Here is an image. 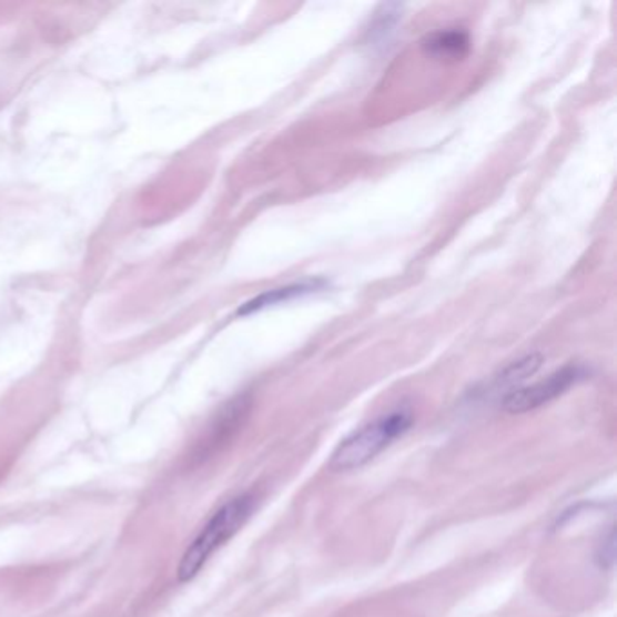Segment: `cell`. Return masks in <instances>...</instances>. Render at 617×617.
<instances>
[{
  "mask_svg": "<svg viewBox=\"0 0 617 617\" xmlns=\"http://www.w3.org/2000/svg\"><path fill=\"white\" fill-rule=\"evenodd\" d=\"M544 364V355L542 353H529L525 357L518 358L515 363L502 370L500 375L496 377V386L513 387L524 383L527 378L533 377L534 373L538 372L539 367ZM510 390V392H513Z\"/></svg>",
  "mask_w": 617,
  "mask_h": 617,
  "instance_id": "6",
  "label": "cell"
},
{
  "mask_svg": "<svg viewBox=\"0 0 617 617\" xmlns=\"http://www.w3.org/2000/svg\"><path fill=\"white\" fill-rule=\"evenodd\" d=\"M255 498L252 495L235 496L221 505L220 509L206 519V524L198 530L191 544L186 545L176 568L180 584H189L203 570L209 559L229 544L241 527L249 522L254 513Z\"/></svg>",
  "mask_w": 617,
  "mask_h": 617,
  "instance_id": "1",
  "label": "cell"
},
{
  "mask_svg": "<svg viewBox=\"0 0 617 617\" xmlns=\"http://www.w3.org/2000/svg\"><path fill=\"white\" fill-rule=\"evenodd\" d=\"M424 48L436 59L461 60L469 50V39L462 31H438L427 37Z\"/></svg>",
  "mask_w": 617,
  "mask_h": 617,
  "instance_id": "4",
  "label": "cell"
},
{
  "mask_svg": "<svg viewBox=\"0 0 617 617\" xmlns=\"http://www.w3.org/2000/svg\"><path fill=\"white\" fill-rule=\"evenodd\" d=\"M412 413L395 412L361 427L335 449L332 462H330V469H361L373 458H377L387 446H392L393 442L401 438L412 427Z\"/></svg>",
  "mask_w": 617,
  "mask_h": 617,
  "instance_id": "2",
  "label": "cell"
},
{
  "mask_svg": "<svg viewBox=\"0 0 617 617\" xmlns=\"http://www.w3.org/2000/svg\"><path fill=\"white\" fill-rule=\"evenodd\" d=\"M584 367L565 366L558 372L550 373L549 377L530 384V386L515 387L507 393L502 402V407L510 415H522V413L534 412L538 407L549 404L554 398L562 397L567 390L579 383L585 377Z\"/></svg>",
  "mask_w": 617,
  "mask_h": 617,
  "instance_id": "3",
  "label": "cell"
},
{
  "mask_svg": "<svg viewBox=\"0 0 617 617\" xmlns=\"http://www.w3.org/2000/svg\"><path fill=\"white\" fill-rule=\"evenodd\" d=\"M318 283H295L289 284V286H283V289L270 290L265 294H261L260 297L249 301V303L240 308V314H252V312H257V310L266 308V306H272V304L283 303V301L294 300L297 295L310 294V292H315Z\"/></svg>",
  "mask_w": 617,
  "mask_h": 617,
  "instance_id": "5",
  "label": "cell"
}]
</instances>
